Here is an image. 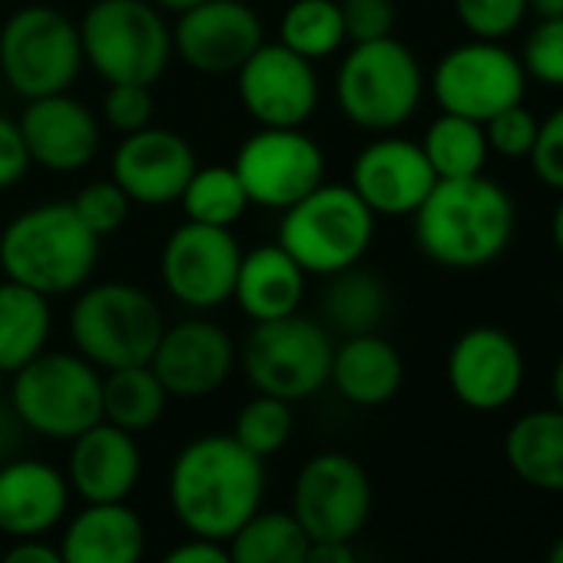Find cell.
<instances>
[{"instance_id":"obj_1","label":"cell","mask_w":563,"mask_h":563,"mask_svg":"<svg viewBox=\"0 0 563 563\" xmlns=\"http://www.w3.org/2000/svg\"><path fill=\"white\" fill-rule=\"evenodd\" d=\"M265 467L232 434L189 441L169 467V507L189 537L225 543L262 510Z\"/></svg>"},{"instance_id":"obj_2","label":"cell","mask_w":563,"mask_h":563,"mask_svg":"<svg viewBox=\"0 0 563 563\" xmlns=\"http://www.w3.org/2000/svg\"><path fill=\"white\" fill-rule=\"evenodd\" d=\"M411 219L418 249L451 272H477L497 262L517 232V206L510 192L484 173L438 179Z\"/></svg>"},{"instance_id":"obj_3","label":"cell","mask_w":563,"mask_h":563,"mask_svg":"<svg viewBox=\"0 0 563 563\" xmlns=\"http://www.w3.org/2000/svg\"><path fill=\"white\" fill-rule=\"evenodd\" d=\"M100 239L84 225L70 202H41L18 212L0 229V272L47 296H77L93 278Z\"/></svg>"},{"instance_id":"obj_4","label":"cell","mask_w":563,"mask_h":563,"mask_svg":"<svg viewBox=\"0 0 563 563\" xmlns=\"http://www.w3.org/2000/svg\"><path fill=\"white\" fill-rule=\"evenodd\" d=\"M70 342L100 372L150 365L166 319L159 302L133 282H97L77 292L70 306Z\"/></svg>"},{"instance_id":"obj_5","label":"cell","mask_w":563,"mask_h":563,"mask_svg":"<svg viewBox=\"0 0 563 563\" xmlns=\"http://www.w3.org/2000/svg\"><path fill=\"white\" fill-rule=\"evenodd\" d=\"M424 70L408 44L382 37L352 44L335 70L339 113L365 133L401 130L424 100Z\"/></svg>"},{"instance_id":"obj_6","label":"cell","mask_w":563,"mask_h":563,"mask_svg":"<svg viewBox=\"0 0 563 563\" xmlns=\"http://www.w3.org/2000/svg\"><path fill=\"white\" fill-rule=\"evenodd\" d=\"M80 27L84 64L103 84L153 87L173 60V27L153 0H93Z\"/></svg>"},{"instance_id":"obj_7","label":"cell","mask_w":563,"mask_h":563,"mask_svg":"<svg viewBox=\"0 0 563 563\" xmlns=\"http://www.w3.org/2000/svg\"><path fill=\"white\" fill-rule=\"evenodd\" d=\"M8 401L31 434L74 441L103 421V372L77 352H41L11 375Z\"/></svg>"},{"instance_id":"obj_8","label":"cell","mask_w":563,"mask_h":563,"mask_svg":"<svg viewBox=\"0 0 563 563\" xmlns=\"http://www.w3.org/2000/svg\"><path fill=\"white\" fill-rule=\"evenodd\" d=\"M306 275H335L365 258L375 242V212L345 183H322L282 212L278 239Z\"/></svg>"},{"instance_id":"obj_9","label":"cell","mask_w":563,"mask_h":563,"mask_svg":"<svg viewBox=\"0 0 563 563\" xmlns=\"http://www.w3.org/2000/svg\"><path fill=\"white\" fill-rule=\"evenodd\" d=\"M84 70L80 27L57 8L27 4L0 27V77L24 97L67 93Z\"/></svg>"},{"instance_id":"obj_10","label":"cell","mask_w":563,"mask_h":563,"mask_svg":"<svg viewBox=\"0 0 563 563\" xmlns=\"http://www.w3.org/2000/svg\"><path fill=\"white\" fill-rule=\"evenodd\" d=\"M335 342L329 329L302 312L255 322L242 345V372L258 395L306 401L329 385Z\"/></svg>"},{"instance_id":"obj_11","label":"cell","mask_w":563,"mask_h":563,"mask_svg":"<svg viewBox=\"0 0 563 563\" xmlns=\"http://www.w3.org/2000/svg\"><path fill=\"white\" fill-rule=\"evenodd\" d=\"M428 87L441 113L487 123L500 110L523 103L530 80L520 57L507 44L471 37L434 64Z\"/></svg>"},{"instance_id":"obj_12","label":"cell","mask_w":563,"mask_h":563,"mask_svg":"<svg viewBox=\"0 0 563 563\" xmlns=\"http://www.w3.org/2000/svg\"><path fill=\"white\" fill-rule=\"evenodd\" d=\"M232 169L252 206L286 212L325 183V150L306 130L258 126L235 153Z\"/></svg>"},{"instance_id":"obj_13","label":"cell","mask_w":563,"mask_h":563,"mask_svg":"<svg viewBox=\"0 0 563 563\" xmlns=\"http://www.w3.org/2000/svg\"><path fill=\"white\" fill-rule=\"evenodd\" d=\"M372 477L352 454L309 457L292 487V514L312 540H355L372 517Z\"/></svg>"},{"instance_id":"obj_14","label":"cell","mask_w":563,"mask_h":563,"mask_svg":"<svg viewBox=\"0 0 563 563\" xmlns=\"http://www.w3.org/2000/svg\"><path fill=\"white\" fill-rule=\"evenodd\" d=\"M239 262L242 245L232 229L186 219L163 242L159 278L179 306L192 312H209L232 302Z\"/></svg>"},{"instance_id":"obj_15","label":"cell","mask_w":563,"mask_h":563,"mask_svg":"<svg viewBox=\"0 0 563 563\" xmlns=\"http://www.w3.org/2000/svg\"><path fill=\"white\" fill-rule=\"evenodd\" d=\"M235 93L242 100V110L258 126L302 130L319 110L322 87L312 60L275 41L262 44L235 70Z\"/></svg>"},{"instance_id":"obj_16","label":"cell","mask_w":563,"mask_h":563,"mask_svg":"<svg viewBox=\"0 0 563 563\" xmlns=\"http://www.w3.org/2000/svg\"><path fill=\"white\" fill-rule=\"evenodd\" d=\"M262 44V18L245 0H206L173 24V57L206 77L235 74Z\"/></svg>"},{"instance_id":"obj_17","label":"cell","mask_w":563,"mask_h":563,"mask_svg":"<svg viewBox=\"0 0 563 563\" xmlns=\"http://www.w3.org/2000/svg\"><path fill=\"white\" fill-rule=\"evenodd\" d=\"M527 378L523 349L517 339L497 325H474L461 332L448 352V385L451 395L471 411L507 408Z\"/></svg>"},{"instance_id":"obj_18","label":"cell","mask_w":563,"mask_h":563,"mask_svg":"<svg viewBox=\"0 0 563 563\" xmlns=\"http://www.w3.org/2000/svg\"><path fill=\"white\" fill-rule=\"evenodd\" d=\"M232 335L209 319H186L163 329V339L150 358V368L163 382L169 398H209L216 395L235 368Z\"/></svg>"},{"instance_id":"obj_19","label":"cell","mask_w":563,"mask_h":563,"mask_svg":"<svg viewBox=\"0 0 563 563\" xmlns=\"http://www.w3.org/2000/svg\"><path fill=\"white\" fill-rule=\"evenodd\" d=\"M199 159L189 140L166 126H143L120 140L110 163V179L140 206L179 202Z\"/></svg>"},{"instance_id":"obj_20","label":"cell","mask_w":563,"mask_h":563,"mask_svg":"<svg viewBox=\"0 0 563 563\" xmlns=\"http://www.w3.org/2000/svg\"><path fill=\"white\" fill-rule=\"evenodd\" d=\"M438 176L421 150V143L382 133L372 140L352 163V189L355 196L378 216L401 219L415 216V209L428 199Z\"/></svg>"},{"instance_id":"obj_21","label":"cell","mask_w":563,"mask_h":563,"mask_svg":"<svg viewBox=\"0 0 563 563\" xmlns=\"http://www.w3.org/2000/svg\"><path fill=\"white\" fill-rule=\"evenodd\" d=\"M18 126L24 133L31 163L47 173L87 169L97 159L103 140L100 117L70 90L27 100Z\"/></svg>"},{"instance_id":"obj_22","label":"cell","mask_w":563,"mask_h":563,"mask_svg":"<svg viewBox=\"0 0 563 563\" xmlns=\"http://www.w3.org/2000/svg\"><path fill=\"white\" fill-rule=\"evenodd\" d=\"M143 474V454L136 434L97 421L70 441L67 484L87 504H123Z\"/></svg>"},{"instance_id":"obj_23","label":"cell","mask_w":563,"mask_h":563,"mask_svg":"<svg viewBox=\"0 0 563 563\" xmlns=\"http://www.w3.org/2000/svg\"><path fill=\"white\" fill-rule=\"evenodd\" d=\"M67 474L37 457L0 464V533L31 540L51 533L70 504Z\"/></svg>"},{"instance_id":"obj_24","label":"cell","mask_w":563,"mask_h":563,"mask_svg":"<svg viewBox=\"0 0 563 563\" xmlns=\"http://www.w3.org/2000/svg\"><path fill=\"white\" fill-rule=\"evenodd\" d=\"M309 275L278 242L242 252L232 302L252 322H275L296 316L306 302Z\"/></svg>"},{"instance_id":"obj_25","label":"cell","mask_w":563,"mask_h":563,"mask_svg":"<svg viewBox=\"0 0 563 563\" xmlns=\"http://www.w3.org/2000/svg\"><path fill=\"white\" fill-rule=\"evenodd\" d=\"M329 385L355 408H382L405 385L401 352L378 332L345 335L332 352Z\"/></svg>"},{"instance_id":"obj_26","label":"cell","mask_w":563,"mask_h":563,"mask_svg":"<svg viewBox=\"0 0 563 563\" xmlns=\"http://www.w3.org/2000/svg\"><path fill=\"white\" fill-rule=\"evenodd\" d=\"M146 553L143 517L123 504H87L60 537L64 563H140Z\"/></svg>"},{"instance_id":"obj_27","label":"cell","mask_w":563,"mask_h":563,"mask_svg":"<svg viewBox=\"0 0 563 563\" xmlns=\"http://www.w3.org/2000/svg\"><path fill=\"white\" fill-rule=\"evenodd\" d=\"M504 457L523 484L563 494V411L537 408L520 415L507 428Z\"/></svg>"},{"instance_id":"obj_28","label":"cell","mask_w":563,"mask_h":563,"mask_svg":"<svg viewBox=\"0 0 563 563\" xmlns=\"http://www.w3.org/2000/svg\"><path fill=\"white\" fill-rule=\"evenodd\" d=\"M54 329L51 299L21 286V282H0V372L8 378L47 352Z\"/></svg>"},{"instance_id":"obj_29","label":"cell","mask_w":563,"mask_h":563,"mask_svg":"<svg viewBox=\"0 0 563 563\" xmlns=\"http://www.w3.org/2000/svg\"><path fill=\"white\" fill-rule=\"evenodd\" d=\"M312 537L292 510H255L229 540L232 563H306Z\"/></svg>"},{"instance_id":"obj_30","label":"cell","mask_w":563,"mask_h":563,"mask_svg":"<svg viewBox=\"0 0 563 563\" xmlns=\"http://www.w3.org/2000/svg\"><path fill=\"white\" fill-rule=\"evenodd\" d=\"M169 395L150 365H130L103 372V421L143 434L166 415Z\"/></svg>"},{"instance_id":"obj_31","label":"cell","mask_w":563,"mask_h":563,"mask_svg":"<svg viewBox=\"0 0 563 563\" xmlns=\"http://www.w3.org/2000/svg\"><path fill=\"white\" fill-rule=\"evenodd\" d=\"M388 316V289L375 272L358 265L329 275L325 292V319L342 335H365L378 332Z\"/></svg>"},{"instance_id":"obj_32","label":"cell","mask_w":563,"mask_h":563,"mask_svg":"<svg viewBox=\"0 0 563 563\" xmlns=\"http://www.w3.org/2000/svg\"><path fill=\"white\" fill-rule=\"evenodd\" d=\"M421 150L438 179L481 176L490 156L484 123L457 117V113H438L431 126L424 130Z\"/></svg>"},{"instance_id":"obj_33","label":"cell","mask_w":563,"mask_h":563,"mask_svg":"<svg viewBox=\"0 0 563 563\" xmlns=\"http://www.w3.org/2000/svg\"><path fill=\"white\" fill-rule=\"evenodd\" d=\"M278 44L319 64L335 57L349 37L339 0H292L278 21Z\"/></svg>"},{"instance_id":"obj_34","label":"cell","mask_w":563,"mask_h":563,"mask_svg":"<svg viewBox=\"0 0 563 563\" xmlns=\"http://www.w3.org/2000/svg\"><path fill=\"white\" fill-rule=\"evenodd\" d=\"M179 202L189 222H206L222 229H232L252 206L232 166H196Z\"/></svg>"},{"instance_id":"obj_35","label":"cell","mask_w":563,"mask_h":563,"mask_svg":"<svg viewBox=\"0 0 563 563\" xmlns=\"http://www.w3.org/2000/svg\"><path fill=\"white\" fill-rule=\"evenodd\" d=\"M292 431H296L292 401H282V398H272V395H258V391H255L252 401H245L235 411V421H232V438L245 451L262 457V461L286 448Z\"/></svg>"},{"instance_id":"obj_36","label":"cell","mask_w":563,"mask_h":563,"mask_svg":"<svg viewBox=\"0 0 563 563\" xmlns=\"http://www.w3.org/2000/svg\"><path fill=\"white\" fill-rule=\"evenodd\" d=\"M527 0H454V18L474 41H507L527 21Z\"/></svg>"},{"instance_id":"obj_37","label":"cell","mask_w":563,"mask_h":563,"mask_svg":"<svg viewBox=\"0 0 563 563\" xmlns=\"http://www.w3.org/2000/svg\"><path fill=\"white\" fill-rule=\"evenodd\" d=\"M520 64L530 84L563 90V18L537 21L523 41Z\"/></svg>"},{"instance_id":"obj_38","label":"cell","mask_w":563,"mask_h":563,"mask_svg":"<svg viewBox=\"0 0 563 563\" xmlns=\"http://www.w3.org/2000/svg\"><path fill=\"white\" fill-rule=\"evenodd\" d=\"M70 206H74V212L84 219V225H87L97 239L120 232L123 222L130 219V209H133L130 196H126L113 179H93V183H87V186L70 199Z\"/></svg>"},{"instance_id":"obj_39","label":"cell","mask_w":563,"mask_h":563,"mask_svg":"<svg viewBox=\"0 0 563 563\" xmlns=\"http://www.w3.org/2000/svg\"><path fill=\"white\" fill-rule=\"evenodd\" d=\"M100 120L117 130L120 136H130L153 123V87L143 84H107Z\"/></svg>"},{"instance_id":"obj_40","label":"cell","mask_w":563,"mask_h":563,"mask_svg":"<svg viewBox=\"0 0 563 563\" xmlns=\"http://www.w3.org/2000/svg\"><path fill=\"white\" fill-rule=\"evenodd\" d=\"M537 126H540V120L523 103H517V107H507L497 117H490L484 123V136H487V146L494 156L527 159L533 150V140H537Z\"/></svg>"},{"instance_id":"obj_41","label":"cell","mask_w":563,"mask_h":563,"mask_svg":"<svg viewBox=\"0 0 563 563\" xmlns=\"http://www.w3.org/2000/svg\"><path fill=\"white\" fill-rule=\"evenodd\" d=\"M527 163L547 189L563 192V103L547 120H540Z\"/></svg>"},{"instance_id":"obj_42","label":"cell","mask_w":563,"mask_h":563,"mask_svg":"<svg viewBox=\"0 0 563 563\" xmlns=\"http://www.w3.org/2000/svg\"><path fill=\"white\" fill-rule=\"evenodd\" d=\"M339 4H342L349 44H368V41L395 37L398 14H395L391 0H339Z\"/></svg>"},{"instance_id":"obj_43","label":"cell","mask_w":563,"mask_h":563,"mask_svg":"<svg viewBox=\"0 0 563 563\" xmlns=\"http://www.w3.org/2000/svg\"><path fill=\"white\" fill-rule=\"evenodd\" d=\"M31 166L34 163H31V153H27L18 120L0 117V192L14 189L27 176Z\"/></svg>"},{"instance_id":"obj_44","label":"cell","mask_w":563,"mask_h":563,"mask_svg":"<svg viewBox=\"0 0 563 563\" xmlns=\"http://www.w3.org/2000/svg\"><path fill=\"white\" fill-rule=\"evenodd\" d=\"M159 563H232L229 560V550L225 543L219 540H202V537H192L179 547H173Z\"/></svg>"},{"instance_id":"obj_45","label":"cell","mask_w":563,"mask_h":563,"mask_svg":"<svg viewBox=\"0 0 563 563\" xmlns=\"http://www.w3.org/2000/svg\"><path fill=\"white\" fill-rule=\"evenodd\" d=\"M27 434L31 431L21 421V415L11 408V401H0V464L21 457V448H24V438Z\"/></svg>"},{"instance_id":"obj_46","label":"cell","mask_w":563,"mask_h":563,"mask_svg":"<svg viewBox=\"0 0 563 563\" xmlns=\"http://www.w3.org/2000/svg\"><path fill=\"white\" fill-rule=\"evenodd\" d=\"M0 563H64V556H60V547L44 543L41 537H31V540H18Z\"/></svg>"},{"instance_id":"obj_47","label":"cell","mask_w":563,"mask_h":563,"mask_svg":"<svg viewBox=\"0 0 563 563\" xmlns=\"http://www.w3.org/2000/svg\"><path fill=\"white\" fill-rule=\"evenodd\" d=\"M306 563H358L352 540H312Z\"/></svg>"},{"instance_id":"obj_48","label":"cell","mask_w":563,"mask_h":563,"mask_svg":"<svg viewBox=\"0 0 563 563\" xmlns=\"http://www.w3.org/2000/svg\"><path fill=\"white\" fill-rule=\"evenodd\" d=\"M527 11H530L537 21L563 18V0H527Z\"/></svg>"},{"instance_id":"obj_49","label":"cell","mask_w":563,"mask_h":563,"mask_svg":"<svg viewBox=\"0 0 563 563\" xmlns=\"http://www.w3.org/2000/svg\"><path fill=\"white\" fill-rule=\"evenodd\" d=\"M550 239H553V249L563 258V192H560V202H556V209L550 216Z\"/></svg>"},{"instance_id":"obj_50","label":"cell","mask_w":563,"mask_h":563,"mask_svg":"<svg viewBox=\"0 0 563 563\" xmlns=\"http://www.w3.org/2000/svg\"><path fill=\"white\" fill-rule=\"evenodd\" d=\"M550 395H553V408L563 411V355L556 358L553 365V375H550Z\"/></svg>"},{"instance_id":"obj_51","label":"cell","mask_w":563,"mask_h":563,"mask_svg":"<svg viewBox=\"0 0 563 563\" xmlns=\"http://www.w3.org/2000/svg\"><path fill=\"white\" fill-rule=\"evenodd\" d=\"M153 4L163 11V14H186L189 8H196V4H206V0H153Z\"/></svg>"},{"instance_id":"obj_52","label":"cell","mask_w":563,"mask_h":563,"mask_svg":"<svg viewBox=\"0 0 563 563\" xmlns=\"http://www.w3.org/2000/svg\"><path fill=\"white\" fill-rule=\"evenodd\" d=\"M547 563H563V537L550 547V553H547Z\"/></svg>"},{"instance_id":"obj_53","label":"cell","mask_w":563,"mask_h":563,"mask_svg":"<svg viewBox=\"0 0 563 563\" xmlns=\"http://www.w3.org/2000/svg\"><path fill=\"white\" fill-rule=\"evenodd\" d=\"M4 398H8V375L0 372V401H4Z\"/></svg>"}]
</instances>
